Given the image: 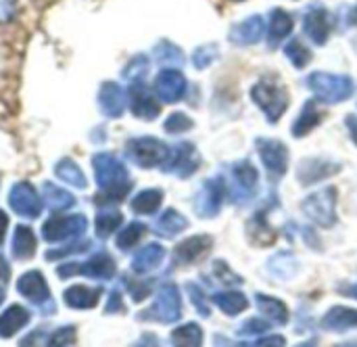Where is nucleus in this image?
Masks as SVG:
<instances>
[{
	"mask_svg": "<svg viewBox=\"0 0 357 347\" xmlns=\"http://www.w3.org/2000/svg\"><path fill=\"white\" fill-rule=\"evenodd\" d=\"M6 226H8V218L4 212H0V243L4 241V235H6Z\"/></svg>",
	"mask_w": 357,
	"mask_h": 347,
	"instance_id": "5fc2aeb1",
	"label": "nucleus"
},
{
	"mask_svg": "<svg viewBox=\"0 0 357 347\" xmlns=\"http://www.w3.org/2000/svg\"><path fill=\"white\" fill-rule=\"evenodd\" d=\"M215 59H218V46H215V44H203V46H199V48L195 50V54H192V63H195L197 69L209 67Z\"/></svg>",
	"mask_w": 357,
	"mask_h": 347,
	"instance_id": "a19ab883",
	"label": "nucleus"
},
{
	"mask_svg": "<svg viewBox=\"0 0 357 347\" xmlns=\"http://www.w3.org/2000/svg\"><path fill=\"white\" fill-rule=\"evenodd\" d=\"M155 54H157V61L159 63H172V65H182L184 63L182 50L178 46H174L172 42H167V40H163V42L157 44Z\"/></svg>",
	"mask_w": 357,
	"mask_h": 347,
	"instance_id": "ea45409f",
	"label": "nucleus"
},
{
	"mask_svg": "<svg viewBox=\"0 0 357 347\" xmlns=\"http://www.w3.org/2000/svg\"><path fill=\"white\" fill-rule=\"evenodd\" d=\"M54 174H56L59 180H63V182L69 184V186H75V189H86V186H88V180H86L84 172H82L79 165H77L73 159H69V157L61 159V161L54 165Z\"/></svg>",
	"mask_w": 357,
	"mask_h": 347,
	"instance_id": "c756f323",
	"label": "nucleus"
},
{
	"mask_svg": "<svg viewBox=\"0 0 357 347\" xmlns=\"http://www.w3.org/2000/svg\"><path fill=\"white\" fill-rule=\"evenodd\" d=\"M211 237L207 235H197V237H190L182 243L176 245L174 249V260L176 264H182V266H188V264H197L201 262L209 251H211Z\"/></svg>",
	"mask_w": 357,
	"mask_h": 347,
	"instance_id": "4468645a",
	"label": "nucleus"
},
{
	"mask_svg": "<svg viewBox=\"0 0 357 347\" xmlns=\"http://www.w3.org/2000/svg\"><path fill=\"white\" fill-rule=\"evenodd\" d=\"M165 260V249L157 243H151L146 247H142L134 260H132V270L136 274H149L153 270H157L161 266V262Z\"/></svg>",
	"mask_w": 357,
	"mask_h": 347,
	"instance_id": "4be33fe9",
	"label": "nucleus"
},
{
	"mask_svg": "<svg viewBox=\"0 0 357 347\" xmlns=\"http://www.w3.org/2000/svg\"><path fill=\"white\" fill-rule=\"evenodd\" d=\"M130 109L136 117L140 119H155L161 113V107L157 105L155 96L149 92V88L142 82H134L130 92Z\"/></svg>",
	"mask_w": 357,
	"mask_h": 347,
	"instance_id": "2eb2a0df",
	"label": "nucleus"
},
{
	"mask_svg": "<svg viewBox=\"0 0 357 347\" xmlns=\"http://www.w3.org/2000/svg\"><path fill=\"white\" fill-rule=\"evenodd\" d=\"M226 199V182L224 178H211L203 184V189L199 191L197 199H195V212L201 218H215L224 205Z\"/></svg>",
	"mask_w": 357,
	"mask_h": 347,
	"instance_id": "9d476101",
	"label": "nucleus"
},
{
	"mask_svg": "<svg viewBox=\"0 0 357 347\" xmlns=\"http://www.w3.org/2000/svg\"><path fill=\"white\" fill-rule=\"evenodd\" d=\"M284 52H287V59H289L297 69L307 67V63L312 61V52H310V48H307L299 38H293V40L287 44Z\"/></svg>",
	"mask_w": 357,
	"mask_h": 347,
	"instance_id": "e433bc0d",
	"label": "nucleus"
},
{
	"mask_svg": "<svg viewBox=\"0 0 357 347\" xmlns=\"http://www.w3.org/2000/svg\"><path fill=\"white\" fill-rule=\"evenodd\" d=\"M268 329H270V323L257 320V318H249V320H245L243 327H238V335H243V337H253V335L266 333Z\"/></svg>",
	"mask_w": 357,
	"mask_h": 347,
	"instance_id": "49530a36",
	"label": "nucleus"
},
{
	"mask_svg": "<svg viewBox=\"0 0 357 347\" xmlns=\"http://www.w3.org/2000/svg\"><path fill=\"white\" fill-rule=\"evenodd\" d=\"M255 149L266 165V170L270 172L272 180H280L287 170H289V149L284 142L276 140V138H257L255 140Z\"/></svg>",
	"mask_w": 357,
	"mask_h": 347,
	"instance_id": "0eeeda50",
	"label": "nucleus"
},
{
	"mask_svg": "<svg viewBox=\"0 0 357 347\" xmlns=\"http://www.w3.org/2000/svg\"><path fill=\"white\" fill-rule=\"evenodd\" d=\"M213 304L228 316H238L241 312H245L249 308L247 297L241 291H224V293H215L213 295Z\"/></svg>",
	"mask_w": 357,
	"mask_h": 347,
	"instance_id": "7c9ffc66",
	"label": "nucleus"
},
{
	"mask_svg": "<svg viewBox=\"0 0 357 347\" xmlns=\"http://www.w3.org/2000/svg\"><path fill=\"white\" fill-rule=\"evenodd\" d=\"M255 302H257V308L261 310V314L268 320H272L276 325H287L289 323V310H287V306L280 300L270 297V295H264V293H257L255 295Z\"/></svg>",
	"mask_w": 357,
	"mask_h": 347,
	"instance_id": "c85d7f7f",
	"label": "nucleus"
},
{
	"mask_svg": "<svg viewBox=\"0 0 357 347\" xmlns=\"http://www.w3.org/2000/svg\"><path fill=\"white\" fill-rule=\"evenodd\" d=\"M142 318L157 320L161 325H172L182 318V297L176 285H163L157 291L155 304L149 312L142 314Z\"/></svg>",
	"mask_w": 357,
	"mask_h": 347,
	"instance_id": "423d86ee",
	"label": "nucleus"
},
{
	"mask_svg": "<svg viewBox=\"0 0 357 347\" xmlns=\"http://www.w3.org/2000/svg\"><path fill=\"white\" fill-rule=\"evenodd\" d=\"M90 243H82V245H73V247H67V249H54V251H48L46 253V262H52V260H59V258H65L67 253H73V251H84L88 249Z\"/></svg>",
	"mask_w": 357,
	"mask_h": 347,
	"instance_id": "09e8293b",
	"label": "nucleus"
},
{
	"mask_svg": "<svg viewBox=\"0 0 357 347\" xmlns=\"http://www.w3.org/2000/svg\"><path fill=\"white\" fill-rule=\"evenodd\" d=\"M232 176H234V182H236V191L241 195V199H249L255 189H257V182H259V176H257V170L253 168L251 161H241L232 168Z\"/></svg>",
	"mask_w": 357,
	"mask_h": 347,
	"instance_id": "393cba45",
	"label": "nucleus"
},
{
	"mask_svg": "<svg viewBox=\"0 0 357 347\" xmlns=\"http://www.w3.org/2000/svg\"><path fill=\"white\" fill-rule=\"evenodd\" d=\"M42 197H44V205L50 212H65V209H69V207L75 205V197L69 191L59 189L56 184H50V182L44 184Z\"/></svg>",
	"mask_w": 357,
	"mask_h": 347,
	"instance_id": "cd10ccee",
	"label": "nucleus"
},
{
	"mask_svg": "<svg viewBox=\"0 0 357 347\" xmlns=\"http://www.w3.org/2000/svg\"><path fill=\"white\" fill-rule=\"evenodd\" d=\"M266 34V21L261 15H253L241 23H236L232 29H230V42L232 44H238V46H251V44H257Z\"/></svg>",
	"mask_w": 357,
	"mask_h": 347,
	"instance_id": "a211bd4d",
	"label": "nucleus"
},
{
	"mask_svg": "<svg viewBox=\"0 0 357 347\" xmlns=\"http://www.w3.org/2000/svg\"><path fill=\"white\" fill-rule=\"evenodd\" d=\"M29 310H25L23 306H10L8 310L2 312L0 316V337L2 339H8L13 335H17L27 323H29Z\"/></svg>",
	"mask_w": 357,
	"mask_h": 347,
	"instance_id": "a878e982",
	"label": "nucleus"
},
{
	"mask_svg": "<svg viewBox=\"0 0 357 347\" xmlns=\"http://www.w3.org/2000/svg\"><path fill=\"white\" fill-rule=\"evenodd\" d=\"M98 107L107 117H121L126 111V92L115 82H105L98 90Z\"/></svg>",
	"mask_w": 357,
	"mask_h": 347,
	"instance_id": "aec40b11",
	"label": "nucleus"
},
{
	"mask_svg": "<svg viewBox=\"0 0 357 347\" xmlns=\"http://www.w3.org/2000/svg\"><path fill=\"white\" fill-rule=\"evenodd\" d=\"M144 232H146V226H144V224H140V222L128 224V226L119 232V237H117V247H119L121 251L132 249V247L144 237Z\"/></svg>",
	"mask_w": 357,
	"mask_h": 347,
	"instance_id": "58836bf2",
	"label": "nucleus"
},
{
	"mask_svg": "<svg viewBox=\"0 0 357 347\" xmlns=\"http://www.w3.org/2000/svg\"><path fill=\"white\" fill-rule=\"evenodd\" d=\"M188 297H190V302H192V306L197 308V312L201 314V316H209L211 314V310H209V304H207V295L201 291V287H197L195 283L192 285H188Z\"/></svg>",
	"mask_w": 357,
	"mask_h": 347,
	"instance_id": "c03bdc74",
	"label": "nucleus"
},
{
	"mask_svg": "<svg viewBox=\"0 0 357 347\" xmlns=\"http://www.w3.org/2000/svg\"><path fill=\"white\" fill-rule=\"evenodd\" d=\"M163 203V191L159 189H149V191H142L138 193L134 199H132V209L140 216H151L155 214Z\"/></svg>",
	"mask_w": 357,
	"mask_h": 347,
	"instance_id": "72a5a7b5",
	"label": "nucleus"
},
{
	"mask_svg": "<svg viewBox=\"0 0 357 347\" xmlns=\"http://www.w3.org/2000/svg\"><path fill=\"white\" fill-rule=\"evenodd\" d=\"M251 98L266 113L270 124H276L289 107V92L270 77H264L251 88Z\"/></svg>",
	"mask_w": 357,
	"mask_h": 347,
	"instance_id": "7ed1b4c3",
	"label": "nucleus"
},
{
	"mask_svg": "<svg viewBox=\"0 0 357 347\" xmlns=\"http://www.w3.org/2000/svg\"><path fill=\"white\" fill-rule=\"evenodd\" d=\"M307 88L316 94L318 101H322L326 105H337V103L347 101L354 94L356 84H354V80L349 75L314 71L307 77Z\"/></svg>",
	"mask_w": 357,
	"mask_h": 347,
	"instance_id": "f03ea898",
	"label": "nucleus"
},
{
	"mask_svg": "<svg viewBox=\"0 0 357 347\" xmlns=\"http://www.w3.org/2000/svg\"><path fill=\"white\" fill-rule=\"evenodd\" d=\"M149 71V59L144 54H138L130 61V65L123 69V75L132 82H140L144 77V73Z\"/></svg>",
	"mask_w": 357,
	"mask_h": 347,
	"instance_id": "79ce46f5",
	"label": "nucleus"
},
{
	"mask_svg": "<svg viewBox=\"0 0 357 347\" xmlns=\"http://www.w3.org/2000/svg\"><path fill=\"white\" fill-rule=\"evenodd\" d=\"M213 270H215V276H218L226 287H230V285H243V279L236 276V274L228 268V264L215 262V264H213Z\"/></svg>",
	"mask_w": 357,
	"mask_h": 347,
	"instance_id": "a18cd8bd",
	"label": "nucleus"
},
{
	"mask_svg": "<svg viewBox=\"0 0 357 347\" xmlns=\"http://www.w3.org/2000/svg\"><path fill=\"white\" fill-rule=\"evenodd\" d=\"M36 251V237L31 228L27 226H17L13 235V256L17 260H29Z\"/></svg>",
	"mask_w": 357,
	"mask_h": 347,
	"instance_id": "473e14b6",
	"label": "nucleus"
},
{
	"mask_svg": "<svg viewBox=\"0 0 357 347\" xmlns=\"http://www.w3.org/2000/svg\"><path fill=\"white\" fill-rule=\"evenodd\" d=\"M123 222L121 214L115 209H105L96 216V235L98 237H111L115 228Z\"/></svg>",
	"mask_w": 357,
	"mask_h": 347,
	"instance_id": "4c0bfd02",
	"label": "nucleus"
},
{
	"mask_svg": "<svg viewBox=\"0 0 357 347\" xmlns=\"http://www.w3.org/2000/svg\"><path fill=\"white\" fill-rule=\"evenodd\" d=\"M86 218L82 214L77 216H56L44 222L42 226V237L46 243H63L73 237H79L86 232Z\"/></svg>",
	"mask_w": 357,
	"mask_h": 347,
	"instance_id": "1a4fd4ad",
	"label": "nucleus"
},
{
	"mask_svg": "<svg viewBox=\"0 0 357 347\" xmlns=\"http://www.w3.org/2000/svg\"><path fill=\"white\" fill-rule=\"evenodd\" d=\"M347 128H349V132H351L354 142L357 145V117H354V115H349V117H347Z\"/></svg>",
	"mask_w": 357,
	"mask_h": 347,
	"instance_id": "603ef678",
	"label": "nucleus"
},
{
	"mask_svg": "<svg viewBox=\"0 0 357 347\" xmlns=\"http://www.w3.org/2000/svg\"><path fill=\"white\" fill-rule=\"evenodd\" d=\"M341 170L339 163L335 161H328V159H320V157H314V159H303L297 168V178L301 184H316L328 176H335L337 172Z\"/></svg>",
	"mask_w": 357,
	"mask_h": 347,
	"instance_id": "f3484780",
	"label": "nucleus"
},
{
	"mask_svg": "<svg viewBox=\"0 0 357 347\" xmlns=\"http://www.w3.org/2000/svg\"><path fill=\"white\" fill-rule=\"evenodd\" d=\"M234 2H241V0H234Z\"/></svg>",
	"mask_w": 357,
	"mask_h": 347,
	"instance_id": "680f3d73",
	"label": "nucleus"
},
{
	"mask_svg": "<svg viewBox=\"0 0 357 347\" xmlns=\"http://www.w3.org/2000/svg\"><path fill=\"white\" fill-rule=\"evenodd\" d=\"M94 168V178L98 189L102 191L105 197L109 199H123L130 191V176L126 165L111 153H98L92 159Z\"/></svg>",
	"mask_w": 357,
	"mask_h": 347,
	"instance_id": "f257e3e1",
	"label": "nucleus"
},
{
	"mask_svg": "<svg viewBox=\"0 0 357 347\" xmlns=\"http://www.w3.org/2000/svg\"><path fill=\"white\" fill-rule=\"evenodd\" d=\"M356 50H357V40H356Z\"/></svg>",
	"mask_w": 357,
	"mask_h": 347,
	"instance_id": "052dcab7",
	"label": "nucleus"
},
{
	"mask_svg": "<svg viewBox=\"0 0 357 347\" xmlns=\"http://www.w3.org/2000/svg\"><path fill=\"white\" fill-rule=\"evenodd\" d=\"M10 272V268H8V264H6V260L0 256V281H8V274Z\"/></svg>",
	"mask_w": 357,
	"mask_h": 347,
	"instance_id": "864d4df0",
	"label": "nucleus"
},
{
	"mask_svg": "<svg viewBox=\"0 0 357 347\" xmlns=\"http://www.w3.org/2000/svg\"><path fill=\"white\" fill-rule=\"evenodd\" d=\"M337 201L339 191L335 186L320 189L303 201V214L322 228H333L337 224Z\"/></svg>",
	"mask_w": 357,
	"mask_h": 347,
	"instance_id": "20e7f679",
	"label": "nucleus"
},
{
	"mask_svg": "<svg viewBox=\"0 0 357 347\" xmlns=\"http://www.w3.org/2000/svg\"><path fill=\"white\" fill-rule=\"evenodd\" d=\"M322 327L326 331H333V333H345V331L357 329V310L335 306L322 318Z\"/></svg>",
	"mask_w": 357,
	"mask_h": 347,
	"instance_id": "412c9836",
	"label": "nucleus"
},
{
	"mask_svg": "<svg viewBox=\"0 0 357 347\" xmlns=\"http://www.w3.org/2000/svg\"><path fill=\"white\" fill-rule=\"evenodd\" d=\"M322 117H324V113L320 111L318 103H316V101H307L305 107L301 109L299 117H297L295 124H293V136H295V138L307 136V134L322 121Z\"/></svg>",
	"mask_w": 357,
	"mask_h": 347,
	"instance_id": "bb28decb",
	"label": "nucleus"
},
{
	"mask_svg": "<svg viewBox=\"0 0 357 347\" xmlns=\"http://www.w3.org/2000/svg\"><path fill=\"white\" fill-rule=\"evenodd\" d=\"M251 346H266V347L284 346V337H282V335H274V337H266V339H257V341H253Z\"/></svg>",
	"mask_w": 357,
	"mask_h": 347,
	"instance_id": "3c124183",
	"label": "nucleus"
},
{
	"mask_svg": "<svg viewBox=\"0 0 357 347\" xmlns=\"http://www.w3.org/2000/svg\"><path fill=\"white\" fill-rule=\"evenodd\" d=\"M186 226H188V220H186L180 212L167 209V212L157 220L155 232L161 235V237H176V235H180L182 230H186Z\"/></svg>",
	"mask_w": 357,
	"mask_h": 347,
	"instance_id": "2f4dec72",
	"label": "nucleus"
},
{
	"mask_svg": "<svg viewBox=\"0 0 357 347\" xmlns=\"http://www.w3.org/2000/svg\"><path fill=\"white\" fill-rule=\"evenodd\" d=\"M100 295H102L100 289H92V287H84V285H73V287H69L63 293V300L73 310H92L98 304Z\"/></svg>",
	"mask_w": 357,
	"mask_h": 347,
	"instance_id": "5701e85b",
	"label": "nucleus"
},
{
	"mask_svg": "<svg viewBox=\"0 0 357 347\" xmlns=\"http://www.w3.org/2000/svg\"><path fill=\"white\" fill-rule=\"evenodd\" d=\"M203 344V331L199 325L188 323L178 327L172 333V346H184V347H199Z\"/></svg>",
	"mask_w": 357,
	"mask_h": 347,
	"instance_id": "f704fd0d",
	"label": "nucleus"
},
{
	"mask_svg": "<svg viewBox=\"0 0 357 347\" xmlns=\"http://www.w3.org/2000/svg\"><path fill=\"white\" fill-rule=\"evenodd\" d=\"M128 151V157L140 165V168H157V165H163L169 157V147L153 136H142V138H134L128 142L126 147Z\"/></svg>",
	"mask_w": 357,
	"mask_h": 347,
	"instance_id": "39448f33",
	"label": "nucleus"
},
{
	"mask_svg": "<svg viewBox=\"0 0 357 347\" xmlns=\"http://www.w3.org/2000/svg\"><path fill=\"white\" fill-rule=\"evenodd\" d=\"M303 31H305V36L314 44L324 46L326 40H328V34H331V17H328V10L322 8V6H312L305 13V19H303Z\"/></svg>",
	"mask_w": 357,
	"mask_h": 347,
	"instance_id": "dca6fc26",
	"label": "nucleus"
},
{
	"mask_svg": "<svg viewBox=\"0 0 357 347\" xmlns=\"http://www.w3.org/2000/svg\"><path fill=\"white\" fill-rule=\"evenodd\" d=\"M345 293H347V295H351V297H356V300H357V285L349 287V289H345Z\"/></svg>",
	"mask_w": 357,
	"mask_h": 347,
	"instance_id": "4d7b16f0",
	"label": "nucleus"
},
{
	"mask_svg": "<svg viewBox=\"0 0 357 347\" xmlns=\"http://www.w3.org/2000/svg\"><path fill=\"white\" fill-rule=\"evenodd\" d=\"M155 94L163 103H178L186 94V77L174 67H165L155 77Z\"/></svg>",
	"mask_w": 357,
	"mask_h": 347,
	"instance_id": "f8f14e48",
	"label": "nucleus"
},
{
	"mask_svg": "<svg viewBox=\"0 0 357 347\" xmlns=\"http://www.w3.org/2000/svg\"><path fill=\"white\" fill-rule=\"evenodd\" d=\"M249 228H255V232L251 230L249 237L253 243H257L259 247H266V245H272L276 241V232L272 230V226L268 224V220L264 218V214H257L251 222H249Z\"/></svg>",
	"mask_w": 357,
	"mask_h": 347,
	"instance_id": "c9c22d12",
	"label": "nucleus"
},
{
	"mask_svg": "<svg viewBox=\"0 0 357 347\" xmlns=\"http://www.w3.org/2000/svg\"><path fill=\"white\" fill-rule=\"evenodd\" d=\"M17 289H19V293H21L27 302H31V304H36V306H40V304H44V302L50 300L48 285H46V281H44V276H42L40 270L25 272V274L17 281Z\"/></svg>",
	"mask_w": 357,
	"mask_h": 347,
	"instance_id": "6ab92c4d",
	"label": "nucleus"
},
{
	"mask_svg": "<svg viewBox=\"0 0 357 347\" xmlns=\"http://www.w3.org/2000/svg\"><path fill=\"white\" fill-rule=\"evenodd\" d=\"M199 165H201V157H199L195 145L180 142L174 151H169V157L161 168H163V172L176 174L180 178H188L199 170Z\"/></svg>",
	"mask_w": 357,
	"mask_h": 347,
	"instance_id": "9b49d317",
	"label": "nucleus"
},
{
	"mask_svg": "<svg viewBox=\"0 0 357 347\" xmlns=\"http://www.w3.org/2000/svg\"><path fill=\"white\" fill-rule=\"evenodd\" d=\"M113 310H119V295H113V297H111V308H109V312H113Z\"/></svg>",
	"mask_w": 357,
	"mask_h": 347,
	"instance_id": "6e6d98bb",
	"label": "nucleus"
},
{
	"mask_svg": "<svg viewBox=\"0 0 357 347\" xmlns=\"http://www.w3.org/2000/svg\"><path fill=\"white\" fill-rule=\"evenodd\" d=\"M2 302H4V289L0 287V304H2Z\"/></svg>",
	"mask_w": 357,
	"mask_h": 347,
	"instance_id": "bf43d9fd",
	"label": "nucleus"
},
{
	"mask_svg": "<svg viewBox=\"0 0 357 347\" xmlns=\"http://www.w3.org/2000/svg\"><path fill=\"white\" fill-rule=\"evenodd\" d=\"M17 0H0V23H8L15 15Z\"/></svg>",
	"mask_w": 357,
	"mask_h": 347,
	"instance_id": "8fccbe9b",
	"label": "nucleus"
},
{
	"mask_svg": "<svg viewBox=\"0 0 357 347\" xmlns=\"http://www.w3.org/2000/svg\"><path fill=\"white\" fill-rule=\"evenodd\" d=\"M293 17L282 10V8H274L270 15V27H268V44L270 48L280 46V42L284 38H289V34L293 31Z\"/></svg>",
	"mask_w": 357,
	"mask_h": 347,
	"instance_id": "b1692460",
	"label": "nucleus"
},
{
	"mask_svg": "<svg viewBox=\"0 0 357 347\" xmlns=\"http://www.w3.org/2000/svg\"><path fill=\"white\" fill-rule=\"evenodd\" d=\"M8 203L15 209V214L23 216V218H38L42 214V199L38 197V193L33 191L31 184L27 182H19L10 189L8 193Z\"/></svg>",
	"mask_w": 357,
	"mask_h": 347,
	"instance_id": "ddd939ff",
	"label": "nucleus"
},
{
	"mask_svg": "<svg viewBox=\"0 0 357 347\" xmlns=\"http://www.w3.org/2000/svg\"><path fill=\"white\" fill-rule=\"evenodd\" d=\"M46 344H48V346H71V344H75V329H73V327L59 329V331H54V333L48 337Z\"/></svg>",
	"mask_w": 357,
	"mask_h": 347,
	"instance_id": "de8ad7c7",
	"label": "nucleus"
},
{
	"mask_svg": "<svg viewBox=\"0 0 357 347\" xmlns=\"http://www.w3.org/2000/svg\"><path fill=\"white\" fill-rule=\"evenodd\" d=\"M115 262L111 260L109 253H98L94 258H90L88 262L84 264H67V266H61L56 272H59V279H69L73 274H84V276H90V279H96V281H109L115 276Z\"/></svg>",
	"mask_w": 357,
	"mask_h": 347,
	"instance_id": "6e6552de",
	"label": "nucleus"
},
{
	"mask_svg": "<svg viewBox=\"0 0 357 347\" xmlns=\"http://www.w3.org/2000/svg\"><path fill=\"white\" fill-rule=\"evenodd\" d=\"M163 128L169 134H182V132H188L192 128V119L188 115H184V113H174V115L167 117Z\"/></svg>",
	"mask_w": 357,
	"mask_h": 347,
	"instance_id": "37998d69",
	"label": "nucleus"
},
{
	"mask_svg": "<svg viewBox=\"0 0 357 347\" xmlns=\"http://www.w3.org/2000/svg\"><path fill=\"white\" fill-rule=\"evenodd\" d=\"M349 21H351V23H357V6L349 13Z\"/></svg>",
	"mask_w": 357,
	"mask_h": 347,
	"instance_id": "13d9d810",
	"label": "nucleus"
}]
</instances>
